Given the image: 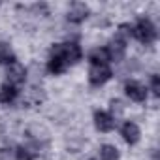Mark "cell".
<instances>
[{"instance_id": "cell-1", "label": "cell", "mask_w": 160, "mask_h": 160, "mask_svg": "<svg viewBox=\"0 0 160 160\" xmlns=\"http://www.w3.org/2000/svg\"><path fill=\"white\" fill-rule=\"evenodd\" d=\"M132 36L139 42V43H143V45H151L154 40H156V27L152 25V21L151 19H147V17H139L138 19V23L132 27Z\"/></svg>"}, {"instance_id": "cell-2", "label": "cell", "mask_w": 160, "mask_h": 160, "mask_svg": "<svg viewBox=\"0 0 160 160\" xmlns=\"http://www.w3.org/2000/svg\"><path fill=\"white\" fill-rule=\"evenodd\" d=\"M66 68H68L66 57H64V53H62L60 43H57V45H53V49H51V55H49V60H47V72L53 73V75H60V73L66 72Z\"/></svg>"}, {"instance_id": "cell-3", "label": "cell", "mask_w": 160, "mask_h": 160, "mask_svg": "<svg viewBox=\"0 0 160 160\" xmlns=\"http://www.w3.org/2000/svg\"><path fill=\"white\" fill-rule=\"evenodd\" d=\"M126 43H128V36L122 34L121 30H117V34L113 36V40L109 42L108 45V51H109V57L111 60H121L126 53Z\"/></svg>"}, {"instance_id": "cell-4", "label": "cell", "mask_w": 160, "mask_h": 160, "mask_svg": "<svg viewBox=\"0 0 160 160\" xmlns=\"http://www.w3.org/2000/svg\"><path fill=\"white\" fill-rule=\"evenodd\" d=\"M113 72L109 66H91V72H89V83L92 87H102L104 83H108L111 79Z\"/></svg>"}, {"instance_id": "cell-5", "label": "cell", "mask_w": 160, "mask_h": 160, "mask_svg": "<svg viewBox=\"0 0 160 160\" xmlns=\"http://www.w3.org/2000/svg\"><path fill=\"white\" fill-rule=\"evenodd\" d=\"M124 94L134 102H145L147 100V87L139 81H128L124 85Z\"/></svg>"}, {"instance_id": "cell-6", "label": "cell", "mask_w": 160, "mask_h": 160, "mask_svg": "<svg viewBox=\"0 0 160 160\" xmlns=\"http://www.w3.org/2000/svg\"><path fill=\"white\" fill-rule=\"evenodd\" d=\"M89 17V6L83 4V2H75L70 6L68 13H66V19L73 25H79V23H83L85 19Z\"/></svg>"}, {"instance_id": "cell-7", "label": "cell", "mask_w": 160, "mask_h": 160, "mask_svg": "<svg viewBox=\"0 0 160 160\" xmlns=\"http://www.w3.org/2000/svg\"><path fill=\"white\" fill-rule=\"evenodd\" d=\"M8 83L13 85V87H19L25 83V79H27V68L19 62H13L12 66H8Z\"/></svg>"}, {"instance_id": "cell-8", "label": "cell", "mask_w": 160, "mask_h": 160, "mask_svg": "<svg viewBox=\"0 0 160 160\" xmlns=\"http://www.w3.org/2000/svg\"><path fill=\"white\" fill-rule=\"evenodd\" d=\"M121 136H122V139H124L128 145H136V143L139 141L141 132H139V126H138L134 121H126V122L122 124V128H121Z\"/></svg>"}, {"instance_id": "cell-9", "label": "cell", "mask_w": 160, "mask_h": 160, "mask_svg": "<svg viewBox=\"0 0 160 160\" xmlns=\"http://www.w3.org/2000/svg\"><path fill=\"white\" fill-rule=\"evenodd\" d=\"M94 126L100 132H111L115 128V117L108 111H96L94 113Z\"/></svg>"}, {"instance_id": "cell-10", "label": "cell", "mask_w": 160, "mask_h": 160, "mask_svg": "<svg viewBox=\"0 0 160 160\" xmlns=\"http://www.w3.org/2000/svg\"><path fill=\"white\" fill-rule=\"evenodd\" d=\"M89 62L92 66H108L111 62V57H109V51L108 47H96L89 53Z\"/></svg>"}, {"instance_id": "cell-11", "label": "cell", "mask_w": 160, "mask_h": 160, "mask_svg": "<svg viewBox=\"0 0 160 160\" xmlns=\"http://www.w3.org/2000/svg\"><path fill=\"white\" fill-rule=\"evenodd\" d=\"M19 96V89L10 85V83H4L2 87H0V104H13L15 98Z\"/></svg>"}, {"instance_id": "cell-12", "label": "cell", "mask_w": 160, "mask_h": 160, "mask_svg": "<svg viewBox=\"0 0 160 160\" xmlns=\"http://www.w3.org/2000/svg\"><path fill=\"white\" fill-rule=\"evenodd\" d=\"M13 62H17L13 49L10 47V43L0 42V64H2V66H12Z\"/></svg>"}, {"instance_id": "cell-13", "label": "cell", "mask_w": 160, "mask_h": 160, "mask_svg": "<svg viewBox=\"0 0 160 160\" xmlns=\"http://www.w3.org/2000/svg\"><path fill=\"white\" fill-rule=\"evenodd\" d=\"M13 156H15V160H34V158H36V152H34L30 147L21 145V147H17V149L13 151Z\"/></svg>"}, {"instance_id": "cell-14", "label": "cell", "mask_w": 160, "mask_h": 160, "mask_svg": "<svg viewBox=\"0 0 160 160\" xmlns=\"http://www.w3.org/2000/svg\"><path fill=\"white\" fill-rule=\"evenodd\" d=\"M100 160H119V151L113 145H102L100 147Z\"/></svg>"}, {"instance_id": "cell-15", "label": "cell", "mask_w": 160, "mask_h": 160, "mask_svg": "<svg viewBox=\"0 0 160 160\" xmlns=\"http://www.w3.org/2000/svg\"><path fill=\"white\" fill-rule=\"evenodd\" d=\"M151 91H152L154 96H160V83H158V75L156 73H152V77H151Z\"/></svg>"}, {"instance_id": "cell-16", "label": "cell", "mask_w": 160, "mask_h": 160, "mask_svg": "<svg viewBox=\"0 0 160 160\" xmlns=\"http://www.w3.org/2000/svg\"><path fill=\"white\" fill-rule=\"evenodd\" d=\"M91 160H94V158H91Z\"/></svg>"}]
</instances>
